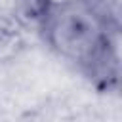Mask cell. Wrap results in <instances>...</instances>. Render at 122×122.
I'll return each instance as SVG.
<instances>
[{"mask_svg":"<svg viewBox=\"0 0 122 122\" xmlns=\"http://www.w3.org/2000/svg\"><path fill=\"white\" fill-rule=\"evenodd\" d=\"M50 48L74 63L97 88L118 82V23L105 0L55 8L42 25Z\"/></svg>","mask_w":122,"mask_h":122,"instance_id":"6da1fadb","label":"cell"},{"mask_svg":"<svg viewBox=\"0 0 122 122\" xmlns=\"http://www.w3.org/2000/svg\"><path fill=\"white\" fill-rule=\"evenodd\" d=\"M51 11L53 8L50 0H13L10 13L21 29L40 30Z\"/></svg>","mask_w":122,"mask_h":122,"instance_id":"7a4b0ae2","label":"cell"},{"mask_svg":"<svg viewBox=\"0 0 122 122\" xmlns=\"http://www.w3.org/2000/svg\"><path fill=\"white\" fill-rule=\"evenodd\" d=\"M27 48L21 27L13 21L11 13H0V65L15 61Z\"/></svg>","mask_w":122,"mask_h":122,"instance_id":"3957f363","label":"cell"},{"mask_svg":"<svg viewBox=\"0 0 122 122\" xmlns=\"http://www.w3.org/2000/svg\"><path fill=\"white\" fill-rule=\"evenodd\" d=\"M51 2V8L55 10V8H63V6H71V4H78V2H82V0H50Z\"/></svg>","mask_w":122,"mask_h":122,"instance_id":"277c9868","label":"cell"}]
</instances>
